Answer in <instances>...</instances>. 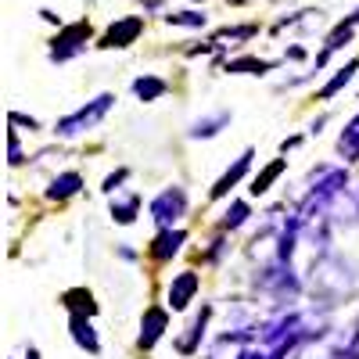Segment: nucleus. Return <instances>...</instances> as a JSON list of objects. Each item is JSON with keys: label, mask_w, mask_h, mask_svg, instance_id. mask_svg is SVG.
<instances>
[{"label": "nucleus", "mask_w": 359, "mask_h": 359, "mask_svg": "<svg viewBox=\"0 0 359 359\" xmlns=\"http://www.w3.org/2000/svg\"><path fill=\"white\" fill-rule=\"evenodd\" d=\"M137 33H140V18H126V22H118V25H111V29H108L104 47H126Z\"/></svg>", "instance_id": "f257e3e1"}, {"label": "nucleus", "mask_w": 359, "mask_h": 359, "mask_svg": "<svg viewBox=\"0 0 359 359\" xmlns=\"http://www.w3.org/2000/svg\"><path fill=\"white\" fill-rule=\"evenodd\" d=\"M137 94L140 97H155V94H162V83L158 79H140L137 83Z\"/></svg>", "instance_id": "f03ea898"}]
</instances>
